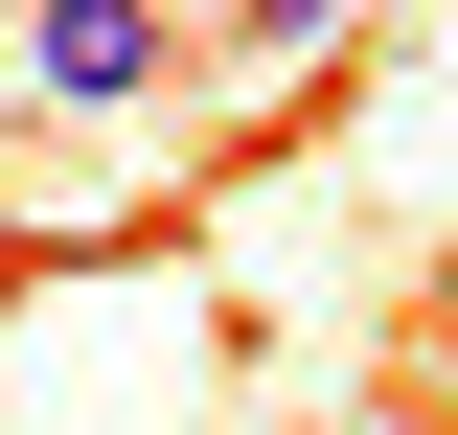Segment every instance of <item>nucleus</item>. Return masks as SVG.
Segmentation results:
<instances>
[{
    "label": "nucleus",
    "mask_w": 458,
    "mask_h": 435,
    "mask_svg": "<svg viewBox=\"0 0 458 435\" xmlns=\"http://www.w3.org/2000/svg\"><path fill=\"white\" fill-rule=\"evenodd\" d=\"M161 69H183L161 0H23V92H47V115H138Z\"/></svg>",
    "instance_id": "1"
},
{
    "label": "nucleus",
    "mask_w": 458,
    "mask_h": 435,
    "mask_svg": "<svg viewBox=\"0 0 458 435\" xmlns=\"http://www.w3.org/2000/svg\"><path fill=\"white\" fill-rule=\"evenodd\" d=\"M298 47H344V0H229V69H298Z\"/></svg>",
    "instance_id": "2"
},
{
    "label": "nucleus",
    "mask_w": 458,
    "mask_h": 435,
    "mask_svg": "<svg viewBox=\"0 0 458 435\" xmlns=\"http://www.w3.org/2000/svg\"><path fill=\"white\" fill-rule=\"evenodd\" d=\"M367 435H436V413H367Z\"/></svg>",
    "instance_id": "3"
}]
</instances>
